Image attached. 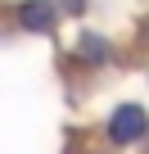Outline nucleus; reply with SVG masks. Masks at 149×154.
<instances>
[{
    "label": "nucleus",
    "mask_w": 149,
    "mask_h": 154,
    "mask_svg": "<svg viewBox=\"0 0 149 154\" xmlns=\"http://www.w3.org/2000/svg\"><path fill=\"white\" fill-rule=\"evenodd\" d=\"M145 127H149L145 109H136V104H122V109L113 113V127H109V131H113L118 140H136V136H140Z\"/></svg>",
    "instance_id": "nucleus-1"
},
{
    "label": "nucleus",
    "mask_w": 149,
    "mask_h": 154,
    "mask_svg": "<svg viewBox=\"0 0 149 154\" xmlns=\"http://www.w3.org/2000/svg\"><path fill=\"white\" fill-rule=\"evenodd\" d=\"M23 18H27V27H50V9L45 5H27Z\"/></svg>",
    "instance_id": "nucleus-2"
}]
</instances>
